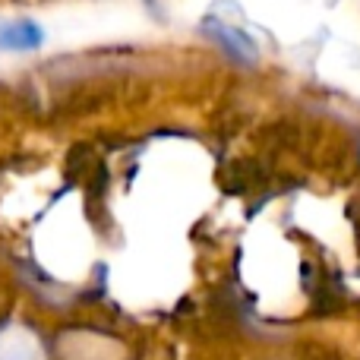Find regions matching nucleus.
Returning a JSON list of instances; mask_svg holds the SVG:
<instances>
[{
  "mask_svg": "<svg viewBox=\"0 0 360 360\" xmlns=\"http://www.w3.org/2000/svg\"><path fill=\"white\" fill-rule=\"evenodd\" d=\"M0 360H44L38 335L25 326H0Z\"/></svg>",
  "mask_w": 360,
  "mask_h": 360,
  "instance_id": "nucleus-1",
  "label": "nucleus"
},
{
  "mask_svg": "<svg viewBox=\"0 0 360 360\" xmlns=\"http://www.w3.org/2000/svg\"><path fill=\"white\" fill-rule=\"evenodd\" d=\"M44 32L35 19H13L0 22V48L4 51H35L41 48Z\"/></svg>",
  "mask_w": 360,
  "mask_h": 360,
  "instance_id": "nucleus-2",
  "label": "nucleus"
},
{
  "mask_svg": "<svg viewBox=\"0 0 360 360\" xmlns=\"http://www.w3.org/2000/svg\"><path fill=\"white\" fill-rule=\"evenodd\" d=\"M209 32L218 38V44H221L231 57H237L240 63H256L253 41H250L240 29H234V25H209Z\"/></svg>",
  "mask_w": 360,
  "mask_h": 360,
  "instance_id": "nucleus-3",
  "label": "nucleus"
}]
</instances>
